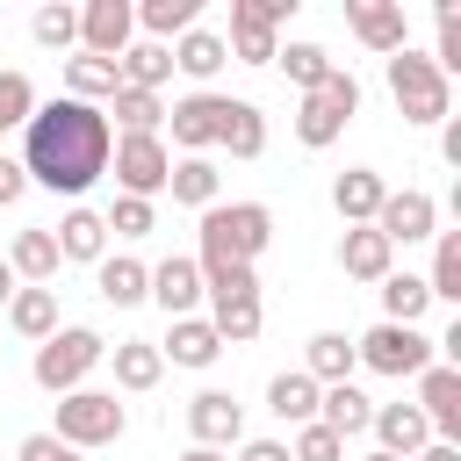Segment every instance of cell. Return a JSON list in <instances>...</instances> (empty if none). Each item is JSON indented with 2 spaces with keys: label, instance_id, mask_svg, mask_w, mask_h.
Instances as JSON below:
<instances>
[{
  "label": "cell",
  "instance_id": "cell-29",
  "mask_svg": "<svg viewBox=\"0 0 461 461\" xmlns=\"http://www.w3.org/2000/svg\"><path fill=\"white\" fill-rule=\"evenodd\" d=\"M216 144H223L230 158H259V151H267V115H259L252 101H223V130H216Z\"/></svg>",
  "mask_w": 461,
  "mask_h": 461
},
{
  "label": "cell",
  "instance_id": "cell-53",
  "mask_svg": "<svg viewBox=\"0 0 461 461\" xmlns=\"http://www.w3.org/2000/svg\"><path fill=\"white\" fill-rule=\"evenodd\" d=\"M360 461H403V454H382V447H375V454H360Z\"/></svg>",
  "mask_w": 461,
  "mask_h": 461
},
{
  "label": "cell",
  "instance_id": "cell-25",
  "mask_svg": "<svg viewBox=\"0 0 461 461\" xmlns=\"http://www.w3.org/2000/svg\"><path fill=\"white\" fill-rule=\"evenodd\" d=\"M158 375H166V353L151 339H115V389L144 396V389H158Z\"/></svg>",
  "mask_w": 461,
  "mask_h": 461
},
{
  "label": "cell",
  "instance_id": "cell-15",
  "mask_svg": "<svg viewBox=\"0 0 461 461\" xmlns=\"http://www.w3.org/2000/svg\"><path fill=\"white\" fill-rule=\"evenodd\" d=\"M144 303H158L166 317H194V303H202V267H194L187 252L158 259V267H151V295H144Z\"/></svg>",
  "mask_w": 461,
  "mask_h": 461
},
{
  "label": "cell",
  "instance_id": "cell-20",
  "mask_svg": "<svg viewBox=\"0 0 461 461\" xmlns=\"http://www.w3.org/2000/svg\"><path fill=\"white\" fill-rule=\"evenodd\" d=\"M94 288H101V303L130 310V303H144V295H151V267H144V259H130V252H115V259H101V267H94Z\"/></svg>",
  "mask_w": 461,
  "mask_h": 461
},
{
  "label": "cell",
  "instance_id": "cell-19",
  "mask_svg": "<svg viewBox=\"0 0 461 461\" xmlns=\"http://www.w3.org/2000/svg\"><path fill=\"white\" fill-rule=\"evenodd\" d=\"M50 238H58V259H86V267L108 259V223H101V209H65V223H58Z\"/></svg>",
  "mask_w": 461,
  "mask_h": 461
},
{
  "label": "cell",
  "instance_id": "cell-18",
  "mask_svg": "<svg viewBox=\"0 0 461 461\" xmlns=\"http://www.w3.org/2000/svg\"><path fill=\"white\" fill-rule=\"evenodd\" d=\"M389 259H396V245H389L375 223H353V230L339 238V267H346L353 281H382V274H396Z\"/></svg>",
  "mask_w": 461,
  "mask_h": 461
},
{
  "label": "cell",
  "instance_id": "cell-12",
  "mask_svg": "<svg viewBox=\"0 0 461 461\" xmlns=\"http://www.w3.org/2000/svg\"><path fill=\"white\" fill-rule=\"evenodd\" d=\"M187 432H194V447H238L245 439V403L230 396V389H202L194 403H187Z\"/></svg>",
  "mask_w": 461,
  "mask_h": 461
},
{
  "label": "cell",
  "instance_id": "cell-11",
  "mask_svg": "<svg viewBox=\"0 0 461 461\" xmlns=\"http://www.w3.org/2000/svg\"><path fill=\"white\" fill-rule=\"evenodd\" d=\"M375 230H382L389 245H418V238H432V230H439V202H432L425 187L382 194V209H375Z\"/></svg>",
  "mask_w": 461,
  "mask_h": 461
},
{
  "label": "cell",
  "instance_id": "cell-46",
  "mask_svg": "<svg viewBox=\"0 0 461 461\" xmlns=\"http://www.w3.org/2000/svg\"><path fill=\"white\" fill-rule=\"evenodd\" d=\"M317 94H324L339 115H360V79H353V72H339V65H331V79H324Z\"/></svg>",
  "mask_w": 461,
  "mask_h": 461
},
{
  "label": "cell",
  "instance_id": "cell-51",
  "mask_svg": "<svg viewBox=\"0 0 461 461\" xmlns=\"http://www.w3.org/2000/svg\"><path fill=\"white\" fill-rule=\"evenodd\" d=\"M7 295H14V267L0 259V310H7Z\"/></svg>",
  "mask_w": 461,
  "mask_h": 461
},
{
  "label": "cell",
  "instance_id": "cell-47",
  "mask_svg": "<svg viewBox=\"0 0 461 461\" xmlns=\"http://www.w3.org/2000/svg\"><path fill=\"white\" fill-rule=\"evenodd\" d=\"M29 194V173H22V158H0V209H14Z\"/></svg>",
  "mask_w": 461,
  "mask_h": 461
},
{
  "label": "cell",
  "instance_id": "cell-36",
  "mask_svg": "<svg viewBox=\"0 0 461 461\" xmlns=\"http://www.w3.org/2000/svg\"><path fill=\"white\" fill-rule=\"evenodd\" d=\"M194 14H202V0H144L137 7V22H144V43H180L187 29H194Z\"/></svg>",
  "mask_w": 461,
  "mask_h": 461
},
{
  "label": "cell",
  "instance_id": "cell-4",
  "mask_svg": "<svg viewBox=\"0 0 461 461\" xmlns=\"http://www.w3.org/2000/svg\"><path fill=\"white\" fill-rule=\"evenodd\" d=\"M389 94H396L403 122H447L454 115V79L432 58H418V50H396L389 58Z\"/></svg>",
  "mask_w": 461,
  "mask_h": 461
},
{
  "label": "cell",
  "instance_id": "cell-14",
  "mask_svg": "<svg viewBox=\"0 0 461 461\" xmlns=\"http://www.w3.org/2000/svg\"><path fill=\"white\" fill-rule=\"evenodd\" d=\"M346 22H353V36H360L367 50H382V58L411 50V29H403V7H396V0H346Z\"/></svg>",
  "mask_w": 461,
  "mask_h": 461
},
{
  "label": "cell",
  "instance_id": "cell-50",
  "mask_svg": "<svg viewBox=\"0 0 461 461\" xmlns=\"http://www.w3.org/2000/svg\"><path fill=\"white\" fill-rule=\"evenodd\" d=\"M439 151H447V166H461V122L447 115V137H439Z\"/></svg>",
  "mask_w": 461,
  "mask_h": 461
},
{
  "label": "cell",
  "instance_id": "cell-48",
  "mask_svg": "<svg viewBox=\"0 0 461 461\" xmlns=\"http://www.w3.org/2000/svg\"><path fill=\"white\" fill-rule=\"evenodd\" d=\"M238 461H288L281 439H238Z\"/></svg>",
  "mask_w": 461,
  "mask_h": 461
},
{
  "label": "cell",
  "instance_id": "cell-7",
  "mask_svg": "<svg viewBox=\"0 0 461 461\" xmlns=\"http://www.w3.org/2000/svg\"><path fill=\"white\" fill-rule=\"evenodd\" d=\"M295 14V0H230V58L238 65H274L281 58V43H274V29Z\"/></svg>",
  "mask_w": 461,
  "mask_h": 461
},
{
  "label": "cell",
  "instance_id": "cell-8",
  "mask_svg": "<svg viewBox=\"0 0 461 461\" xmlns=\"http://www.w3.org/2000/svg\"><path fill=\"white\" fill-rule=\"evenodd\" d=\"M108 173L122 180V194L151 202V194H166L173 151H166V137H115V151H108Z\"/></svg>",
  "mask_w": 461,
  "mask_h": 461
},
{
  "label": "cell",
  "instance_id": "cell-10",
  "mask_svg": "<svg viewBox=\"0 0 461 461\" xmlns=\"http://www.w3.org/2000/svg\"><path fill=\"white\" fill-rule=\"evenodd\" d=\"M130 29H137V7L130 0H86L79 7V50L86 58H122L130 50Z\"/></svg>",
  "mask_w": 461,
  "mask_h": 461
},
{
  "label": "cell",
  "instance_id": "cell-40",
  "mask_svg": "<svg viewBox=\"0 0 461 461\" xmlns=\"http://www.w3.org/2000/svg\"><path fill=\"white\" fill-rule=\"evenodd\" d=\"M29 36H36L43 50H65V43H79V7H36Z\"/></svg>",
  "mask_w": 461,
  "mask_h": 461
},
{
  "label": "cell",
  "instance_id": "cell-5",
  "mask_svg": "<svg viewBox=\"0 0 461 461\" xmlns=\"http://www.w3.org/2000/svg\"><path fill=\"white\" fill-rule=\"evenodd\" d=\"M122 425H130V411L115 403V389H72V396H58V425H50V439H65V447H108V439H122Z\"/></svg>",
  "mask_w": 461,
  "mask_h": 461
},
{
  "label": "cell",
  "instance_id": "cell-37",
  "mask_svg": "<svg viewBox=\"0 0 461 461\" xmlns=\"http://www.w3.org/2000/svg\"><path fill=\"white\" fill-rule=\"evenodd\" d=\"M353 115H339L324 94H303V108H295V144H310V151H324V144H339V130H346Z\"/></svg>",
  "mask_w": 461,
  "mask_h": 461
},
{
  "label": "cell",
  "instance_id": "cell-23",
  "mask_svg": "<svg viewBox=\"0 0 461 461\" xmlns=\"http://www.w3.org/2000/svg\"><path fill=\"white\" fill-rule=\"evenodd\" d=\"M7 267H14L29 288H50V281H58V238H50V230H14Z\"/></svg>",
  "mask_w": 461,
  "mask_h": 461
},
{
  "label": "cell",
  "instance_id": "cell-31",
  "mask_svg": "<svg viewBox=\"0 0 461 461\" xmlns=\"http://www.w3.org/2000/svg\"><path fill=\"white\" fill-rule=\"evenodd\" d=\"M7 324L43 346V339L58 331V288H14V295H7Z\"/></svg>",
  "mask_w": 461,
  "mask_h": 461
},
{
  "label": "cell",
  "instance_id": "cell-28",
  "mask_svg": "<svg viewBox=\"0 0 461 461\" xmlns=\"http://www.w3.org/2000/svg\"><path fill=\"white\" fill-rule=\"evenodd\" d=\"M115 86H122L115 58H86V50H79V58H65V101H86V108H94V101H108Z\"/></svg>",
  "mask_w": 461,
  "mask_h": 461
},
{
  "label": "cell",
  "instance_id": "cell-43",
  "mask_svg": "<svg viewBox=\"0 0 461 461\" xmlns=\"http://www.w3.org/2000/svg\"><path fill=\"white\" fill-rule=\"evenodd\" d=\"M432 14H439V50H432V65L454 79V72H461V14H454V0H439Z\"/></svg>",
  "mask_w": 461,
  "mask_h": 461
},
{
  "label": "cell",
  "instance_id": "cell-39",
  "mask_svg": "<svg viewBox=\"0 0 461 461\" xmlns=\"http://www.w3.org/2000/svg\"><path fill=\"white\" fill-rule=\"evenodd\" d=\"M274 65H281V72H288V79H295L303 94H317V86L331 79V50H324V43H288V50L274 58Z\"/></svg>",
  "mask_w": 461,
  "mask_h": 461
},
{
  "label": "cell",
  "instance_id": "cell-44",
  "mask_svg": "<svg viewBox=\"0 0 461 461\" xmlns=\"http://www.w3.org/2000/svg\"><path fill=\"white\" fill-rule=\"evenodd\" d=\"M339 454H346V439H339V432H324V425H295L288 461H339Z\"/></svg>",
  "mask_w": 461,
  "mask_h": 461
},
{
  "label": "cell",
  "instance_id": "cell-34",
  "mask_svg": "<svg viewBox=\"0 0 461 461\" xmlns=\"http://www.w3.org/2000/svg\"><path fill=\"white\" fill-rule=\"evenodd\" d=\"M108 115L122 122V137H158L166 101H158V94H137V86H115V94H108Z\"/></svg>",
  "mask_w": 461,
  "mask_h": 461
},
{
  "label": "cell",
  "instance_id": "cell-27",
  "mask_svg": "<svg viewBox=\"0 0 461 461\" xmlns=\"http://www.w3.org/2000/svg\"><path fill=\"white\" fill-rule=\"evenodd\" d=\"M166 50H173V72H187V79H216V72L230 65V50H223L216 29H187V36L166 43Z\"/></svg>",
  "mask_w": 461,
  "mask_h": 461
},
{
  "label": "cell",
  "instance_id": "cell-9",
  "mask_svg": "<svg viewBox=\"0 0 461 461\" xmlns=\"http://www.w3.org/2000/svg\"><path fill=\"white\" fill-rule=\"evenodd\" d=\"M418 411H425V425H432V439H461V367L454 360H432L425 375H418Z\"/></svg>",
  "mask_w": 461,
  "mask_h": 461
},
{
  "label": "cell",
  "instance_id": "cell-30",
  "mask_svg": "<svg viewBox=\"0 0 461 461\" xmlns=\"http://www.w3.org/2000/svg\"><path fill=\"white\" fill-rule=\"evenodd\" d=\"M375 288H382V324H418V317L432 310V288H425V274H382Z\"/></svg>",
  "mask_w": 461,
  "mask_h": 461
},
{
  "label": "cell",
  "instance_id": "cell-49",
  "mask_svg": "<svg viewBox=\"0 0 461 461\" xmlns=\"http://www.w3.org/2000/svg\"><path fill=\"white\" fill-rule=\"evenodd\" d=\"M411 461H461V447H447V439H425Z\"/></svg>",
  "mask_w": 461,
  "mask_h": 461
},
{
  "label": "cell",
  "instance_id": "cell-45",
  "mask_svg": "<svg viewBox=\"0 0 461 461\" xmlns=\"http://www.w3.org/2000/svg\"><path fill=\"white\" fill-rule=\"evenodd\" d=\"M14 461H86V454L65 447V439H50V432H29V439L14 447Z\"/></svg>",
  "mask_w": 461,
  "mask_h": 461
},
{
  "label": "cell",
  "instance_id": "cell-17",
  "mask_svg": "<svg viewBox=\"0 0 461 461\" xmlns=\"http://www.w3.org/2000/svg\"><path fill=\"white\" fill-rule=\"evenodd\" d=\"M382 194H389V187H382V173H375V166H346V173L331 180V209L346 216V230H353V223H375Z\"/></svg>",
  "mask_w": 461,
  "mask_h": 461
},
{
  "label": "cell",
  "instance_id": "cell-3",
  "mask_svg": "<svg viewBox=\"0 0 461 461\" xmlns=\"http://www.w3.org/2000/svg\"><path fill=\"white\" fill-rule=\"evenodd\" d=\"M108 360V339L101 331H86V324H58L43 346H36V389H50V396H72V389H86V375Z\"/></svg>",
  "mask_w": 461,
  "mask_h": 461
},
{
  "label": "cell",
  "instance_id": "cell-35",
  "mask_svg": "<svg viewBox=\"0 0 461 461\" xmlns=\"http://www.w3.org/2000/svg\"><path fill=\"white\" fill-rule=\"evenodd\" d=\"M166 187H173V202H187V209H216V187H223V173H216L209 158H173Z\"/></svg>",
  "mask_w": 461,
  "mask_h": 461
},
{
  "label": "cell",
  "instance_id": "cell-22",
  "mask_svg": "<svg viewBox=\"0 0 461 461\" xmlns=\"http://www.w3.org/2000/svg\"><path fill=\"white\" fill-rule=\"evenodd\" d=\"M367 418H375V403H367L353 382H331V389H317V425H324V432L353 439V432H367Z\"/></svg>",
  "mask_w": 461,
  "mask_h": 461
},
{
  "label": "cell",
  "instance_id": "cell-21",
  "mask_svg": "<svg viewBox=\"0 0 461 461\" xmlns=\"http://www.w3.org/2000/svg\"><path fill=\"white\" fill-rule=\"evenodd\" d=\"M173 367H216V353H223V339L209 331V317H173V331H166V346H158Z\"/></svg>",
  "mask_w": 461,
  "mask_h": 461
},
{
  "label": "cell",
  "instance_id": "cell-24",
  "mask_svg": "<svg viewBox=\"0 0 461 461\" xmlns=\"http://www.w3.org/2000/svg\"><path fill=\"white\" fill-rule=\"evenodd\" d=\"M353 367H360V360H353V339H346V331H317V339H310V353H303V375H310L317 389L353 382Z\"/></svg>",
  "mask_w": 461,
  "mask_h": 461
},
{
  "label": "cell",
  "instance_id": "cell-2",
  "mask_svg": "<svg viewBox=\"0 0 461 461\" xmlns=\"http://www.w3.org/2000/svg\"><path fill=\"white\" fill-rule=\"evenodd\" d=\"M267 245H274V209L267 202H216V209H202V252H194V267H216V259L252 267Z\"/></svg>",
  "mask_w": 461,
  "mask_h": 461
},
{
  "label": "cell",
  "instance_id": "cell-38",
  "mask_svg": "<svg viewBox=\"0 0 461 461\" xmlns=\"http://www.w3.org/2000/svg\"><path fill=\"white\" fill-rule=\"evenodd\" d=\"M439 245H432V274H425V288H432V303H461V230H432Z\"/></svg>",
  "mask_w": 461,
  "mask_h": 461
},
{
  "label": "cell",
  "instance_id": "cell-42",
  "mask_svg": "<svg viewBox=\"0 0 461 461\" xmlns=\"http://www.w3.org/2000/svg\"><path fill=\"white\" fill-rule=\"evenodd\" d=\"M101 223H108L115 238H151V223H158V216H151V202H137V194H115V209H108Z\"/></svg>",
  "mask_w": 461,
  "mask_h": 461
},
{
  "label": "cell",
  "instance_id": "cell-1",
  "mask_svg": "<svg viewBox=\"0 0 461 461\" xmlns=\"http://www.w3.org/2000/svg\"><path fill=\"white\" fill-rule=\"evenodd\" d=\"M108 151H115V130L86 101H65L58 94V101H43L22 122V173L43 180L50 194H86L108 173Z\"/></svg>",
  "mask_w": 461,
  "mask_h": 461
},
{
  "label": "cell",
  "instance_id": "cell-52",
  "mask_svg": "<svg viewBox=\"0 0 461 461\" xmlns=\"http://www.w3.org/2000/svg\"><path fill=\"white\" fill-rule=\"evenodd\" d=\"M180 461H223V454H216V447H187Z\"/></svg>",
  "mask_w": 461,
  "mask_h": 461
},
{
  "label": "cell",
  "instance_id": "cell-16",
  "mask_svg": "<svg viewBox=\"0 0 461 461\" xmlns=\"http://www.w3.org/2000/svg\"><path fill=\"white\" fill-rule=\"evenodd\" d=\"M367 432L382 439V454H403V461H411V454L432 439V425H425V411H418V403H375Z\"/></svg>",
  "mask_w": 461,
  "mask_h": 461
},
{
  "label": "cell",
  "instance_id": "cell-13",
  "mask_svg": "<svg viewBox=\"0 0 461 461\" xmlns=\"http://www.w3.org/2000/svg\"><path fill=\"white\" fill-rule=\"evenodd\" d=\"M223 101H230V94H187V101L166 108V130H173V144H180L187 158H202V151L216 144V130H223Z\"/></svg>",
  "mask_w": 461,
  "mask_h": 461
},
{
  "label": "cell",
  "instance_id": "cell-33",
  "mask_svg": "<svg viewBox=\"0 0 461 461\" xmlns=\"http://www.w3.org/2000/svg\"><path fill=\"white\" fill-rule=\"evenodd\" d=\"M115 72H122V86H137V94H158V86L173 79V50H166V43H130V50L115 58Z\"/></svg>",
  "mask_w": 461,
  "mask_h": 461
},
{
  "label": "cell",
  "instance_id": "cell-26",
  "mask_svg": "<svg viewBox=\"0 0 461 461\" xmlns=\"http://www.w3.org/2000/svg\"><path fill=\"white\" fill-rule=\"evenodd\" d=\"M267 411H274L281 425H317V382H310L303 367L274 375V382H267Z\"/></svg>",
  "mask_w": 461,
  "mask_h": 461
},
{
  "label": "cell",
  "instance_id": "cell-41",
  "mask_svg": "<svg viewBox=\"0 0 461 461\" xmlns=\"http://www.w3.org/2000/svg\"><path fill=\"white\" fill-rule=\"evenodd\" d=\"M36 115V86H29V72H0V130H22Z\"/></svg>",
  "mask_w": 461,
  "mask_h": 461
},
{
  "label": "cell",
  "instance_id": "cell-6",
  "mask_svg": "<svg viewBox=\"0 0 461 461\" xmlns=\"http://www.w3.org/2000/svg\"><path fill=\"white\" fill-rule=\"evenodd\" d=\"M353 360H360V367H375V375H396V382L411 375V382H418L439 353H432V339H425L418 324H375V331H360V339H353Z\"/></svg>",
  "mask_w": 461,
  "mask_h": 461
},
{
  "label": "cell",
  "instance_id": "cell-32",
  "mask_svg": "<svg viewBox=\"0 0 461 461\" xmlns=\"http://www.w3.org/2000/svg\"><path fill=\"white\" fill-rule=\"evenodd\" d=\"M259 324H267V310H259V295H238V303H223V295H209V331H216L223 346H252V339H259Z\"/></svg>",
  "mask_w": 461,
  "mask_h": 461
}]
</instances>
